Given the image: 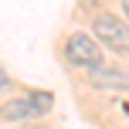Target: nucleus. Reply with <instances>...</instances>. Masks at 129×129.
<instances>
[{
    "label": "nucleus",
    "instance_id": "obj_4",
    "mask_svg": "<svg viewBox=\"0 0 129 129\" xmlns=\"http://www.w3.org/2000/svg\"><path fill=\"white\" fill-rule=\"evenodd\" d=\"M38 112L27 105V99H7L0 105V122H34Z\"/></svg>",
    "mask_w": 129,
    "mask_h": 129
},
{
    "label": "nucleus",
    "instance_id": "obj_3",
    "mask_svg": "<svg viewBox=\"0 0 129 129\" xmlns=\"http://www.w3.org/2000/svg\"><path fill=\"white\" fill-rule=\"evenodd\" d=\"M88 85H95V88H112V92H126V68L99 64L95 71H88Z\"/></svg>",
    "mask_w": 129,
    "mask_h": 129
},
{
    "label": "nucleus",
    "instance_id": "obj_2",
    "mask_svg": "<svg viewBox=\"0 0 129 129\" xmlns=\"http://www.w3.org/2000/svg\"><path fill=\"white\" fill-rule=\"evenodd\" d=\"M92 38L99 41V48H109V51H119L126 54L129 48V27H126V17H119V14H95L92 17Z\"/></svg>",
    "mask_w": 129,
    "mask_h": 129
},
{
    "label": "nucleus",
    "instance_id": "obj_5",
    "mask_svg": "<svg viewBox=\"0 0 129 129\" xmlns=\"http://www.w3.org/2000/svg\"><path fill=\"white\" fill-rule=\"evenodd\" d=\"M24 99H27V105L38 112V119L44 116V112H51V105H54V95H51V92H31V95H24Z\"/></svg>",
    "mask_w": 129,
    "mask_h": 129
},
{
    "label": "nucleus",
    "instance_id": "obj_1",
    "mask_svg": "<svg viewBox=\"0 0 129 129\" xmlns=\"http://www.w3.org/2000/svg\"><path fill=\"white\" fill-rule=\"evenodd\" d=\"M64 61L71 64V68H78V71H95L99 64H105L102 58V48H99V41L92 38L88 31H75V34H68V41H64Z\"/></svg>",
    "mask_w": 129,
    "mask_h": 129
},
{
    "label": "nucleus",
    "instance_id": "obj_6",
    "mask_svg": "<svg viewBox=\"0 0 129 129\" xmlns=\"http://www.w3.org/2000/svg\"><path fill=\"white\" fill-rule=\"evenodd\" d=\"M7 88H10V75H7V71L4 68H0V95H4V92Z\"/></svg>",
    "mask_w": 129,
    "mask_h": 129
}]
</instances>
